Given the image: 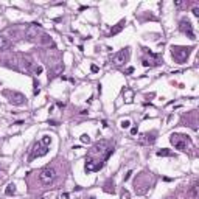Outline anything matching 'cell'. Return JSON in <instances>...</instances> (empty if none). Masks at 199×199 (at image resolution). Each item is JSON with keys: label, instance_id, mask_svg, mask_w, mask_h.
Instances as JSON below:
<instances>
[{"label": "cell", "instance_id": "cell-1", "mask_svg": "<svg viewBox=\"0 0 199 199\" xmlns=\"http://www.w3.org/2000/svg\"><path fill=\"white\" fill-rule=\"evenodd\" d=\"M170 141L171 145L179 149V151H190V149H193V141L190 140V137L187 135H182V134H171L170 135Z\"/></svg>", "mask_w": 199, "mask_h": 199}, {"label": "cell", "instance_id": "cell-2", "mask_svg": "<svg viewBox=\"0 0 199 199\" xmlns=\"http://www.w3.org/2000/svg\"><path fill=\"white\" fill-rule=\"evenodd\" d=\"M55 179H56V170L53 167H45L39 173V181L44 185H50Z\"/></svg>", "mask_w": 199, "mask_h": 199}, {"label": "cell", "instance_id": "cell-3", "mask_svg": "<svg viewBox=\"0 0 199 199\" xmlns=\"http://www.w3.org/2000/svg\"><path fill=\"white\" fill-rule=\"evenodd\" d=\"M39 33H41V25L36 24V22H33V24H30L25 30V39L26 41H36V37H37Z\"/></svg>", "mask_w": 199, "mask_h": 199}, {"label": "cell", "instance_id": "cell-4", "mask_svg": "<svg viewBox=\"0 0 199 199\" xmlns=\"http://www.w3.org/2000/svg\"><path fill=\"white\" fill-rule=\"evenodd\" d=\"M171 53H173V58L179 62H183L185 58L190 55V48H185V47H173L171 48Z\"/></svg>", "mask_w": 199, "mask_h": 199}, {"label": "cell", "instance_id": "cell-5", "mask_svg": "<svg viewBox=\"0 0 199 199\" xmlns=\"http://www.w3.org/2000/svg\"><path fill=\"white\" fill-rule=\"evenodd\" d=\"M48 152V145L42 143L39 140L36 145L33 146V151H31V159H36V157H42V156H45Z\"/></svg>", "mask_w": 199, "mask_h": 199}, {"label": "cell", "instance_id": "cell-6", "mask_svg": "<svg viewBox=\"0 0 199 199\" xmlns=\"http://www.w3.org/2000/svg\"><path fill=\"white\" fill-rule=\"evenodd\" d=\"M128 59H129V48L120 50L118 53H115V55L112 56V62L115 64V66H121V64H125Z\"/></svg>", "mask_w": 199, "mask_h": 199}, {"label": "cell", "instance_id": "cell-7", "mask_svg": "<svg viewBox=\"0 0 199 199\" xmlns=\"http://www.w3.org/2000/svg\"><path fill=\"white\" fill-rule=\"evenodd\" d=\"M6 95L9 97V103L14 106H20L25 103V97L20 92H6Z\"/></svg>", "mask_w": 199, "mask_h": 199}, {"label": "cell", "instance_id": "cell-8", "mask_svg": "<svg viewBox=\"0 0 199 199\" xmlns=\"http://www.w3.org/2000/svg\"><path fill=\"white\" fill-rule=\"evenodd\" d=\"M179 28H181L182 33L188 34L190 39H196V36H194V33H193V25H191L190 20H187V19L181 20V25H179Z\"/></svg>", "mask_w": 199, "mask_h": 199}, {"label": "cell", "instance_id": "cell-9", "mask_svg": "<svg viewBox=\"0 0 199 199\" xmlns=\"http://www.w3.org/2000/svg\"><path fill=\"white\" fill-rule=\"evenodd\" d=\"M156 141V132H146V134H141L139 137V143L141 145H152Z\"/></svg>", "mask_w": 199, "mask_h": 199}, {"label": "cell", "instance_id": "cell-10", "mask_svg": "<svg viewBox=\"0 0 199 199\" xmlns=\"http://www.w3.org/2000/svg\"><path fill=\"white\" fill-rule=\"evenodd\" d=\"M125 25H126V20H120L115 26H112V30H110V36H115V34H118L121 30L125 28Z\"/></svg>", "mask_w": 199, "mask_h": 199}, {"label": "cell", "instance_id": "cell-11", "mask_svg": "<svg viewBox=\"0 0 199 199\" xmlns=\"http://www.w3.org/2000/svg\"><path fill=\"white\" fill-rule=\"evenodd\" d=\"M8 47H9V41L6 39L5 36H0V51L5 50V48H8Z\"/></svg>", "mask_w": 199, "mask_h": 199}, {"label": "cell", "instance_id": "cell-12", "mask_svg": "<svg viewBox=\"0 0 199 199\" xmlns=\"http://www.w3.org/2000/svg\"><path fill=\"white\" fill-rule=\"evenodd\" d=\"M16 193V185L14 183H8V187L5 188V194H8V196H11V194Z\"/></svg>", "mask_w": 199, "mask_h": 199}, {"label": "cell", "instance_id": "cell-13", "mask_svg": "<svg viewBox=\"0 0 199 199\" xmlns=\"http://www.w3.org/2000/svg\"><path fill=\"white\" fill-rule=\"evenodd\" d=\"M157 156L159 157H168V156H173V152H171L170 149H159Z\"/></svg>", "mask_w": 199, "mask_h": 199}, {"label": "cell", "instance_id": "cell-14", "mask_svg": "<svg viewBox=\"0 0 199 199\" xmlns=\"http://www.w3.org/2000/svg\"><path fill=\"white\" fill-rule=\"evenodd\" d=\"M104 191H106V193H114V191H115V190H114V182H110V181L106 182L104 183Z\"/></svg>", "mask_w": 199, "mask_h": 199}, {"label": "cell", "instance_id": "cell-15", "mask_svg": "<svg viewBox=\"0 0 199 199\" xmlns=\"http://www.w3.org/2000/svg\"><path fill=\"white\" fill-rule=\"evenodd\" d=\"M190 194L193 198H198V182H194L193 185H191V188H190Z\"/></svg>", "mask_w": 199, "mask_h": 199}, {"label": "cell", "instance_id": "cell-16", "mask_svg": "<svg viewBox=\"0 0 199 199\" xmlns=\"http://www.w3.org/2000/svg\"><path fill=\"white\" fill-rule=\"evenodd\" d=\"M120 126H121V128H123V129H128L129 126H131V120H121Z\"/></svg>", "mask_w": 199, "mask_h": 199}, {"label": "cell", "instance_id": "cell-17", "mask_svg": "<svg viewBox=\"0 0 199 199\" xmlns=\"http://www.w3.org/2000/svg\"><path fill=\"white\" fill-rule=\"evenodd\" d=\"M81 141H83V143H90V137L87 135V134H83V135H81Z\"/></svg>", "mask_w": 199, "mask_h": 199}, {"label": "cell", "instance_id": "cell-18", "mask_svg": "<svg viewBox=\"0 0 199 199\" xmlns=\"http://www.w3.org/2000/svg\"><path fill=\"white\" fill-rule=\"evenodd\" d=\"M42 72H44V68H42V66H37L36 68H34V73H36V75H41Z\"/></svg>", "mask_w": 199, "mask_h": 199}, {"label": "cell", "instance_id": "cell-19", "mask_svg": "<svg viewBox=\"0 0 199 199\" xmlns=\"http://www.w3.org/2000/svg\"><path fill=\"white\" fill-rule=\"evenodd\" d=\"M193 14L196 17H199V8H193Z\"/></svg>", "mask_w": 199, "mask_h": 199}, {"label": "cell", "instance_id": "cell-20", "mask_svg": "<svg viewBox=\"0 0 199 199\" xmlns=\"http://www.w3.org/2000/svg\"><path fill=\"white\" fill-rule=\"evenodd\" d=\"M90 70L93 72V73H97V72H98V67H97V66H92V67H90Z\"/></svg>", "mask_w": 199, "mask_h": 199}, {"label": "cell", "instance_id": "cell-21", "mask_svg": "<svg viewBox=\"0 0 199 199\" xmlns=\"http://www.w3.org/2000/svg\"><path fill=\"white\" fill-rule=\"evenodd\" d=\"M131 134H132V135H137V128H132L131 129Z\"/></svg>", "mask_w": 199, "mask_h": 199}, {"label": "cell", "instance_id": "cell-22", "mask_svg": "<svg viewBox=\"0 0 199 199\" xmlns=\"http://www.w3.org/2000/svg\"><path fill=\"white\" fill-rule=\"evenodd\" d=\"M90 199H97V198H93V196H92V198H90Z\"/></svg>", "mask_w": 199, "mask_h": 199}]
</instances>
